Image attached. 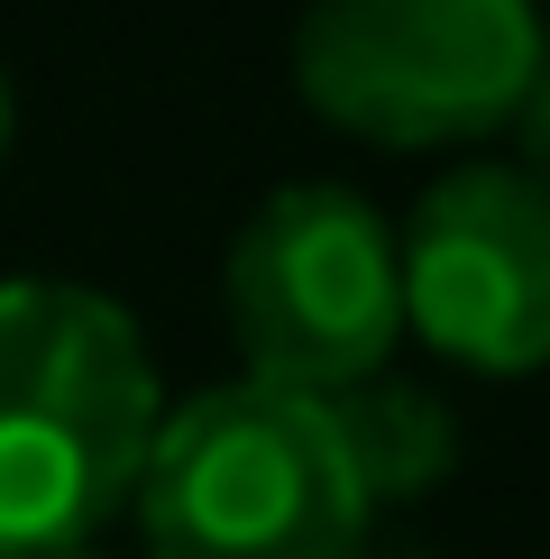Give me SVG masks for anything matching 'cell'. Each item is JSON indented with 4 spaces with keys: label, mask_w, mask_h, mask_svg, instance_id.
<instances>
[{
    "label": "cell",
    "mask_w": 550,
    "mask_h": 559,
    "mask_svg": "<svg viewBox=\"0 0 550 559\" xmlns=\"http://www.w3.org/2000/svg\"><path fill=\"white\" fill-rule=\"evenodd\" d=\"M56 559H101V550H56Z\"/></svg>",
    "instance_id": "obj_9"
},
{
    "label": "cell",
    "mask_w": 550,
    "mask_h": 559,
    "mask_svg": "<svg viewBox=\"0 0 550 559\" xmlns=\"http://www.w3.org/2000/svg\"><path fill=\"white\" fill-rule=\"evenodd\" d=\"M331 423L339 440H349V468L367 486V504H412V496H431L450 468H458V413L431 394L422 377H367L349 394H331Z\"/></svg>",
    "instance_id": "obj_6"
},
{
    "label": "cell",
    "mask_w": 550,
    "mask_h": 559,
    "mask_svg": "<svg viewBox=\"0 0 550 559\" xmlns=\"http://www.w3.org/2000/svg\"><path fill=\"white\" fill-rule=\"evenodd\" d=\"M147 559H367V486L321 394L202 385L156 423L129 496Z\"/></svg>",
    "instance_id": "obj_2"
},
{
    "label": "cell",
    "mask_w": 550,
    "mask_h": 559,
    "mask_svg": "<svg viewBox=\"0 0 550 559\" xmlns=\"http://www.w3.org/2000/svg\"><path fill=\"white\" fill-rule=\"evenodd\" d=\"M376 559H431V550H376Z\"/></svg>",
    "instance_id": "obj_8"
},
{
    "label": "cell",
    "mask_w": 550,
    "mask_h": 559,
    "mask_svg": "<svg viewBox=\"0 0 550 559\" xmlns=\"http://www.w3.org/2000/svg\"><path fill=\"white\" fill-rule=\"evenodd\" d=\"M10 138H19V102H10V74H0V166H10Z\"/></svg>",
    "instance_id": "obj_7"
},
{
    "label": "cell",
    "mask_w": 550,
    "mask_h": 559,
    "mask_svg": "<svg viewBox=\"0 0 550 559\" xmlns=\"http://www.w3.org/2000/svg\"><path fill=\"white\" fill-rule=\"evenodd\" d=\"M541 46L533 0H312L294 19V92L376 147H450L514 129Z\"/></svg>",
    "instance_id": "obj_3"
},
{
    "label": "cell",
    "mask_w": 550,
    "mask_h": 559,
    "mask_svg": "<svg viewBox=\"0 0 550 559\" xmlns=\"http://www.w3.org/2000/svg\"><path fill=\"white\" fill-rule=\"evenodd\" d=\"M156 358L110 294L0 275V559L92 550L147 477Z\"/></svg>",
    "instance_id": "obj_1"
},
{
    "label": "cell",
    "mask_w": 550,
    "mask_h": 559,
    "mask_svg": "<svg viewBox=\"0 0 550 559\" xmlns=\"http://www.w3.org/2000/svg\"><path fill=\"white\" fill-rule=\"evenodd\" d=\"M404 331H422L450 367L541 377L550 367V183L468 156L412 202L404 239Z\"/></svg>",
    "instance_id": "obj_5"
},
{
    "label": "cell",
    "mask_w": 550,
    "mask_h": 559,
    "mask_svg": "<svg viewBox=\"0 0 550 559\" xmlns=\"http://www.w3.org/2000/svg\"><path fill=\"white\" fill-rule=\"evenodd\" d=\"M220 312L248 377L285 394H349L395 367L404 275L395 229L349 183H275L220 258Z\"/></svg>",
    "instance_id": "obj_4"
}]
</instances>
